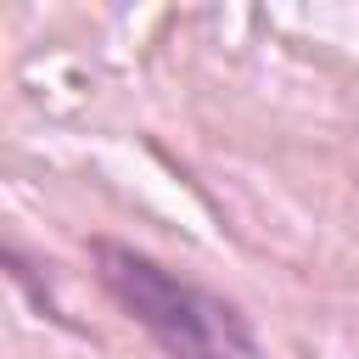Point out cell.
I'll list each match as a JSON object with an SVG mask.
<instances>
[{
  "label": "cell",
  "instance_id": "cell-1",
  "mask_svg": "<svg viewBox=\"0 0 359 359\" xmlns=\"http://www.w3.org/2000/svg\"><path fill=\"white\" fill-rule=\"evenodd\" d=\"M101 286L118 297V309L163 348V359H258V337L247 314L168 269L163 258L129 247V241H90Z\"/></svg>",
  "mask_w": 359,
  "mask_h": 359
}]
</instances>
